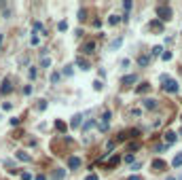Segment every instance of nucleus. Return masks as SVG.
Segmentation results:
<instances>
[{
	"label": "nucleus",
	"mask_w": 182,
	"mask_h": 180,
	"mask_svg": "<svg viewBox=\"0 0 182 180\" xmlns=\"http://www.w3.org/2000/svg\"><path fill=\"white\" fill-rule=\"evenodd\" d=\"M161 81H163V91H167V93H176L178 91V83L174 81V78H169V76H161Z\"/></svg>",
	"instance_id": "nucleus-1"
},
{
	"label": "nucleus",
	"mask_w": 182,
	"mask_h": 180,
	"mask_svg": "<svg viewBox=\"0 0 182 180\" xmlns=\"http://www.w3.org/2000/svg\"><path fill=\"white\" fill-rule=\"evenodd\" d=\"M157 15H159L161 21H169L172 19V9L167 4H161V6H157Z\"/></svg>",
	"instance_id": "nucleus-2"
},
{
	"label": "nucleus",
	"mask_w": 182,
	"mask_h": 180,
	"mask_svg": "<svg viewBox=\"0 0 182 180\" xmlns=\"http://www.w3.org/2000/svg\"><path fill=\"white\" fill-rule=\"evenodd\" d=\"M110 117H112V114H110V110H104V114H102V125H100V129H102V131H106V129H108Z\"/></svg>",
	"instance_id": "nucleus-3"
},
{
	"label": "nucleus",
	"mask_w": 182,
	"mask_h": 180,
	"mask_svg": "<svg viewBox=\"0 0 182 180\" xmlns=\"http://www.w3.org/2000/svg\"><path fill=\"white\" fill-rule=\"evenodd\" d=\"M11 91H13V85H11V81H9V78H4V83H2V87H0V93H2V95H9Z\"/></svg>",
	"instance_id": "nucleus-4"
},
{
	"label": "nucleus",
	"mask_w": 182,
	"mask_h": 180,
	"mask_svg": "<svg viewBox=\"0 0 182 180\" xmlns=\"http://www.w3.org/2000/svg\"><path fill=\"white\" fill-rule=\"evenodd\" d=\"M68 167L70 170H78L81 167V159L78 157H68Z\"/></svg>",
	"instance_id": "nucleus-5"
},
{
	"label": "nucleus",
	"mask_w": 182,
	"mask_h": 180,
	"mask_svg": "<svg viewBox=\"0 0 182 180\" xmlns=\"http://www.w3.org/2000/svg\"><path fill=\"white\" fill-rule=\"evenodd\" d=\"M136 81H138V76H136V74H127V76H123V78H121V83H123V85H133Z\"/></svg>",
	"instance_id": "nucleus-6"
},
{
	"label": "nucleus",
	"mask_w": 182,
	"mask_h": 180,
	"mask_svg": "<svg viewBox=\"0 0 182 180\" xmlns=\"http://www.w3.org/2000/svg\"><path fill=\"white\" fill-rule=\"evenodd\" d=\"M15 157H17L19 161H32V157H30V155H28V153H26V150H17V153H15Z\"/></svg>",
	"instance_id": "nucleus-7"
},
{
	"label": "nucleus",
	"mask_w": 182,
	"mask_h": 180,
	"mask_svg": "<svg viewBox=\"0 0 182 180\" xmlns=\"http://www.w3.org/2000/svg\"><path fill=\"white\" fill-rule=\"evenodd\" d=\"M148 28H150V30H155V32H161V30H163V23H161L159 19H155V21H150V23H148Z\"/></svg>",
	"instance_id": "nucleus-8"
},
{
	"label": "nucleus",
	"mask_w": 182,
	"mask_h": 180,
	"mask_svg": "<svg viewBox=\"0 0 182 180\" xmlns=\"http://www.w3.org/2000/svg\"><path fill=\"white\" fill-rule=\"evenodd\" d=\"M150 165H152V170H155V172H161V170H165V161H161V159H155Z\"/></svg>",
	"instance_id": "nucleus-9"
},
{
	"label": "nucleus",
	"mask_w": 182,
	"mask_h": 180,
	"mask_svg": "<svg viewBox=\"0 0 182 180\" xmlns=\"http://www.w3.org/2000/svg\"><path fill=\"white\" fill-rule=\"evenodd\" d=\"M176 138H178V136H176V131H167V134H165V144H167V146H169V144H174V142H176Z\"/></svg>",
	"instance_id": "nucleus-10"
},
{
	"label": "nucleus",
	"mask_w": 182,
	"mask_h": 180,
	"mask_svg": "<svg viewBox=\"0 0 182 180\" xmlns=\"http://www.w3.org/2000/svg\"><path fill=\"white\" fill-rule=\"evenodd\" d=\"M76 66H78L81 70H89V62H87V59H83V57H78V59H76Z\"/></svg>",
	"instance_id": "nucleus-11"
},
{
	"label": "nucleus",
	"mask_w": 182,
	"mask_h": 180,
	"mask_svg": "<svg viewBox=\"0 0 182 180\" xmlns=\"http://www.w3.org/2000/svg\"><path fill=\"white\" fill-rule=\"evenodd\" d=\"M144 108L146 110H155V108H157V100H150V98L144 100Z\"/></svg>",
	"instance_id": "nucleus-12"
},
{
	"label": "nucleus",
	"mask_w": 182,
	"mask_h": 180,
	"mask_svg": "<svg viewBox=\"0 0 182 180\" xmlns=\"http://www.w3.org/2000/svg\"><path fill=\"white\" fill-rule=\"evenodd\" d=\"M93 49H95V42H85V45H83V53H93Z\"/></svg>",
	"instance_id": "nucleus-13"
},
{
	"label": "nucleus",
	"mask_w": 182,
	"mask_h": 180,
	"mask_svg": "<svg viewBox=\"0 0 182 180\" xmlns=\"http://www.w3.org/2000/svg\"><path fill=\"white\" fill-rule=\"evenodd\" d=\"M40 66H42V68H49V66H51V59L47 57L45 51H42V57H40Z\"/></svg>",
	"instance_id": "nucleus-14"
},
{
	"label": "nucleus",
	"mask_w": 182,
	"mask_h": 180,
	"mask_svg": "<svg viewBox=\"0 0 182 180\" xmlns=\"http://www.w3.org/2000/svg\"><path fill=\"white\" fill-rule=\"evenodd\" d=\"M51 176H53V180H61L64 176H66V170H55Z\"/></svg>",
	"instance_id": "nucleus-15"
},
{
	"label": "nucleus",
	"mask_w": 182,
	"mask_h": 180,
	"mask_svg": "<svg viewBox=\"0 0 182 180\" xmlns=\"http://www.w3.org/2000/svg\"><path fill=\"white\" fill-rule=\"evenodd\" d=\"M148 89H150V85H148V83H142V85L136 87V93H146Z\"/></svg>",
	"instance_id": "nucleus-16"
},
{
	"label": "nucleus",
	"mask_w": 182,
	"mask_h": 180,
	"mask_svg": "<svg viewBox=\"0 0 182 180\" xmlns=\"http://www.w3.org/2000/svg\"><path fill=\"white\" fill-rule=\"evenodd\" d=\"M172 165H174V167H180V165H182V153H178V155L174 157V161H172Z\"/></svg>",
	"instance_id": "nucleus-17"
},
{
	"label": "nucleus",
	"mask_w": 182,
	"mask_h": 180,
	"mask_svg": "<svg viewBox=\"0 0 182 180\" xmlns=\"http://www.w3.org/2000/svg\"><path fill=\"white\" fill-rule=\"evenodd\" d=\"M148 62H150L148 55H140V57H138V64H140V66H148Z\"/></svg>",
	"instance_id": "nucleus-18"
},
{
	"label": "nucleus",
	"mask_w": 182,
	"mask_h": 180,
	"mask_svg": "<svg viewBox=\"0 0 182 180\" xmlns=\"http://www.w3.org/2000/svg\"><path fill=\"white\" fill-rule=\"evenodd\" d=\"M121 19H123V17H119V15H110V19H108V23H110V26H117V23H119V21H121Z\"/></svg>",
	"instance_id": "nucleus-19"
},
{
	"label": "nucleus",
	"mask_w": 182,
	"mask_h": 180,
	"mask_svg": "<svg viewBox=\"0 0 182 180\" xmlns=\"http://www.w3.org/2000/svg\"><path fill=\"white\" fill-rule=\"evenodd\" d=\"M55 127H57L59 131H66V129H68V127H66V123H64V121H55Z\"/></svg>",
	"instance_id": "nucleus-20"
},
{
	"label": "nucleus",
	"mask_w": 182,
	"mask_h": 180,
	"mask_svg": "<svg viewBox=\"0 0 182 180\" xmlns=\"http://www.w3.org/2000/svg\"><path fill=\"white\" fill-rule=\"evenodd\" d=\"M121 42H123L121 38H117V40H112V42H110V49H119V47H121Z\"/></svg>",
	"instance_id": "nucleus-21"
},
{
	"label": "nucleus",
	"mask_w": 182,
	"mask_h": 180,
	"mask_svg": "<svg viewBox=\"0 0 182 180\" xmlns=\"http://www.w3.org/2000/svg\"><path fill=\"white\" fill-rule=\"evenodd\" d=\"M93 125H95V121H93V119H89V121H87V123L83 125V131H87V129H91Z\"/></svg>",
	"instance_id": "nucleus-22"
},
{
	"label": "nucleus",
	"mask_w": 182,
	"mask_h": 180,
	"mask_svg": "<svg viewBox=\"0 0 182 180\" xmlns=\"http://www.w3.org/2000/svg\"><path fill=\"white\" fill-rule=\"evenodd\" d=\"M57 30H59V32L68 30V23H66V21H59V23H57Z\"/></svg>",
	"instance_id": "nucleus-23"
},
{
	"label": "nucleus",
	"mask_w": 182,
	"mask_h": 180,
	"mask_svg": "<svg viewBox=\"0 0 182 180\" xmlns=\"http://www.w3.org/2000/svg\"><path fill=\"white\" fill-rule=\"evenodd\" d=\"M152 55H163V47H152Z\"/></svg>",
	"instance_id": "nucleus-24"
},
{
	"label": "nucleus",
	"mask_w": 182,
	"mask_h": 180,
	"mask_svg": "<svg viewBox=\"0 0 182 180\" xmlns=\"http://www.w3.org/2000/svg\"><path fill=\"white\" fill-rule=\"evenodd\" d=\"M78 125H81V114H76L72 119V127H78Z\"/></svg>",
	"instance_id": "nucleus-25"
},
{
	"label": "nucleus",
	"mask_w": 182,
	"mask_h": 180,
	"mask_svg": "<svg viewBox=\"0 0 182 180\" xmlns=\"http://www.w3.org/2000/svg\"><path fill=\"white\" fill-rule=\"evenodd\" d=\"M161 57H163L165 62H169V59H172V51H163V55H161Z\"/></svg>",
	"instance_id": "nucleus-26"
},
{
	"label": "nucleus",
	"mask_w": 182,
	"mask_h": 180,
	"mask_svg": "<svg viewBox=\"0 0 182 180\" xmlns=\"http://www.w3.org/2000/svg\"><path fill=\"white\" fill-rule=\"evenodd\" d=\"M102 87H104V85H102V81H95V83H93V89H95V91H100Z\"/></svg>",
	"instance_id": "nucleus-27"
},
{
	"label": "nucleus",
	"mask_w": 182,
	"mask_h": 180,
	"mask_svg": "<svg viewBox=\"0 0 182 180\" xmlns=\"http://www.w3.org/2000/svg\"><path fill=\"white\" fill-rule=\"evenodd\" d=\"M28 76H30V78H36V68H30V70H28Z\"/></svg>",
	"instance_id": "nucleus-28"
},
{
	"label": "nucleus",
	"mask_w": 182,
	"mask_h": 180,
	"mask_svg": "<svg viewBox=\"0 0 182 180\" xmlns=\"http://www.w3.org/2000/svg\"><path fill=\"white\" fill-rule=\"evenodd\" d=\"M21 180H32V174H30V172H23V174H21Z\"/></svg>",
	"instance_id": "nucleus-29"
},
{
	"label": "nucleus",
	"mask_w": 182,
	"mask_h": 180,
	"mask_svg": "<svg viewBox=\"0 0 182 180\" xmlns=\"http://www.w3.org/2000/svg\"><path fill=\"white\" fill-rule=\"evenodd\" d=\"M85 15H87V11H85V9H81V11H78V19L83 21V19H85Z\"/></svg>",
	"instance_id": "nucleus-30"
},
{
	"label": "nucleus",
	"mask_w": 182,
	"mask_h": 180,
	"mask_svg": "<svg viewBox=\"0 0 182 180\" xmlns=\"http://www.w3.org/2000/svg\"><path fill=\"white\" fill-rule=\"evenodd\" d=\"M64 74L70 76V74H72V66H66V68H64Z\"/></svg>",
	"instance_id": "nucleus-31"
},
{
	"label": "nucleus",
	"mask_w": 182,
	"mask_h": 180,
	"mask_svg": "<svg viewBox=\"0 0 182 180\" xmlns=\"http://www.w3.org/2000/svg\"><path fill=\"white\" fill-rule=\"evenodd\" d=\"M45 108H47V102H45V100H40V102H38V110H45Z\"/></svg>",
	"instance_id": "nucleus-32"
},
{
	"label": "nucleus",
	"mask_w": 182,
	"mask_h": 180,
	"mask_svg": "<svg viewBox=\"0 0 182 180\" xmlns=\"http://www.w3.org/2000/svg\"><path fill=\"white\" fill-rule=\"evenodd\" d=\"M123 9H125V11L131 9V0H125V2H123Z\"/></svg>",
	"instance_id": "nucleus-33"
},
{
	"label": "nucleus",
	"mask_w": 182,
	"mask_h": 180,
	"mask_svg": "<svg viewBox=\"0 0 182 180\" xmlns=\"http://www.w3.org/2000/svg\"><path fill=\"white\" fill-rule=\"evenodd\" d=\"M51 81H53V83L59 81V72H53V74H51Z\"/></svg>",
	"instance_id": "nucleus-34"
},
{
	"label": "nucleus",
	"mask_w": 182,
	"mask_h": 180,
	"mask_svg": "<svg viewBox=\"0 0 182 180\" xmlns=\"http://www.w3.org/2000/svg\"><path fill=\"white\" fill-rule=\"evenodd\" d=\"M23 93H26V95H30V93H32V87H30V85H26V87H23Z\"/></svg>",
	"instance_id": "nucleus-35"
},
{
	"label": "nucleus",
	"mask_w": 182,
	"mask_h": 180,
	"mask_svg": "<svg viewBox=\"0 0 182 180\" xmlns=\"http://www.w3.org/2000/svg\"><path fill=\"white\" fill-rule=\"evenodd\" d=\"M2 108H4V110H11V108H13V104H11V102H4V104H2Z\"/></svg>",
	"instance_id": "nucleus-36"
},
{
	"label": "nucleus",
	"mask_w": 182,
	"mask_h": 180,
	"mask_svg": "<svg viewBox=\"0 0 182 180\" xmlns=\"http://www.w3.org/2000/svg\"><path fill=\"white\" fill-rule=\"evenodd\" d=\"M125 161H127V163H133V155H125Z\"/></svg>",
	"instance_id": "nucleus-37"
},
{
	"label": "nucleus",
	"mask_w": 182,
	"mask_h": 180,
	"mask_svg": "<svg viewBox=\"0 0 182 180\" xmlns=\"http://www.w3.org/2000/svg\"><path fill=\"white\" fill-rule=\"evenodd\" d=\"M85 180H97V174H89V176H87Z\"/></svg>",
	"instance_id": "nucleus-38"
},
{
	"label": "nucleus",
	"mask_w": 182,
	"mask_h": 180,
	"mask_svg": "<svg viewBox=\"0 0 182 180\" xmlns=\"http://www.w3.org/2000/svg\"><path fill=\"white\" fill-rule=\"evenodd\" d=\"M34 180H47V178H45L42 174H38V176H36V178H34Z\"/></svg>",
	"instance_id": "nucleus-39"
},
{
	"label": "nucleus",
	"mask_w": 182,
	"mask_h": 180,
	"mask_svg": "<svg viewBox=\"0 0 182 180\" xmlns=\"http://www.w3.org/2000/svg\"><path fill=\"white\" fill-rule=\"evenodd\" d=\"M127 180H142V178H140V176H129Z\"/></svg>",
	"instance_id": "nucleus-40"
},
{
	"label": "nucleus",
	"mask_w": 182,
	"mask_h": 180,
	"mask_svg": "<svg viewBox=\"0 0 182 180\" xmlns=\"http://www.w3.org/2000/svg\"><path fill=\"white\" fill-rule=\"evenodd\" d=\"M165 180H178V178H176V176H167Z\"/></svg>",
	"instance_id": "nucleus-41"
},
{
	"label": "nucleus",
	"mask_w": 182,
	"mask_h": 180,
	"mask_svg": "<svg viewBox=\"0 0 182 180\" xmlns=\"http://www.w3.org/2000/svg\"><path fill=\"white\" fill-rule=\"evenodd\" d=\"M0 45H2V34H0Z\"/></svg>",
	"instance_id": "nucleus-42"
},
{
	"label": "nucleus",
	"mask_w": 182,
	"mask_h": 180,
	"mask_svg": "<svg viewBox=\"0 0 182 180\" xmlns=\"http://www.w3.org/2000/svg\"><path fill=\"white\" fill-rule=\"evenodd\" d=\"M178 180H182V174H180V176H178Z\"/></svg>",
	"instance_id": "nucleus-43"
},
{
	"label": "nucleus",
	"mask_w": 182,
	"mask_h": 180,
	"mask_svg": "<svg viewBox=\"0 0 182 180\" xmlns=\"http://www.w3.org/2000/svg\"><path fill=\"white\" fill-rule=\"evenodd\" d=\"M180 136H182V129H180Z\"/></svg>",
	"instance_id": "nucleus-44"
},
{
	"label": "nucleus",
	"mask_w": 182,
	"mask_h": 180,
	"mask_svg": "<svg viewBox=\"0 0 182 180\" xmlns=\"http://www.w3.org/2000/svg\"><path fill=\"white\" fill-rule=\"evenodd\" d=\"M0 6H2V2H0Z\"/></svg>",
	"instance_id": "nucleus-45"
}]
</instances>
